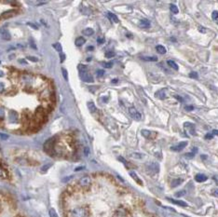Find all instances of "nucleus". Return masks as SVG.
<instances>
[{"label": "nucleus", "instance_id": "obj_30", "mask_svg": "<svg viewBox=\"0 0 218 217\" xmlns=\"http://www.w3.org/2000/svg\"><path fill=\"white\" fill-rule=\"evenodd\" d=\"M78 70L80 72H85V71H87V70H88V67L86 66V65H84V64H79L78 65Z\"/></svg>", "mask_w": 218, "mask_h": 217}, {"label": "nucleus", "instance_id": "obj_41", "mask_svg": "<svg viewBox=\"0 0 218 217\" xmlns=\"http://www.w3.org/2000/svg\"><path fill=\"white\" fill-rule=\"evenodd\" d=\"M105 37L103 36H100V37H98L97 38V42H98V44H103V43H105Z\"/></svg>", "mask_w": 218, "mask_h": 217}, {"label": "nucleus", "instance_id": "obj_9", "mask_svg": "<svg viewBox=\"0 0 218 217\" xmlns=\"http://www.w3.org/2000/svg\"><path fill=\"white\" fill-rule=\"evenodd\" d=\"M187 145V142H186V141H184V142L179 143V144H176V145L172 146V147H170V150H172V151H175V152H179V151L183 150L184 147H186Z\"/></svg>", "mask_w": 218, "mask_h": 217}, {"label": "nucleus", "instance_id": "obj_47", "mask_svg": "<svg viewBox=\"0 0 218 217\" xmlns=\"http://www.w3.org/2000/svg\"><path fill=\"white\" fill-rule=\"evenodd\" d=\"M174 98H176V99H177V100H178L179 102H184V99H183L182 97L178 96V95H174Z\"/></svg>", "mask_w": 218, "mask_h": 217}, {"label": "nucleus", "instance_id": "obj_35", "mask_svg": "<svg viewBox=\"0 0 218 217\" xmlns=\"http://www.w3.org/2000/svg\"><path fill=\"white\" fill-rule=\"evenodd\" d=\"M26 24H27L28 26L32 27V28H33V29H34V30H37V29H38V26H37L36 24H35V23H33V22H27Z\"/></svg>", "mask_w": 218, "mask_h": 217}, {"label": "nucleus", "instance_id": "obj_22", "mask_svg": "<svg viewBox=\"0 0 218 217\" xmlns=\"http://www.w3.org/2000/svg\"><path fill=\"white\" fill-rule=\"evenodd\" d=\"M82 33H83V35L84 36H92L93 34H94V30L92 29V28H86V29H84L83 31H82Z\"/></svg>", "mask_w": 218, "mask_h": 217}, {"label": "nucleus", "instance_id": "obj_27", "mask_svg": "<svg viewBox=\"0 0 218 217\" xmlns=\"http://www.w3.org/2000/svg\"><path fill=\"white\" fill-rule=\"evenodd\" d=\"M142 135L145 136V138H150V136H151V131L146 130H142Z\"/></svg>", "mask_w": 218, "mask_h": 217}, {"label": "nucleus", "instance_id": "obj_21", "mask_svg": "<svg viewBox=\"0 0 218 217\" xmlns=\"http://www.w3.org/2000/svg\"><path fill=\"white\" fill-rule=\"evenodd\" d=\"M87 106H88L89 110L91 113H94V112L97 111V108H96L95 105H94V103H92V102H89L87 103Z\"/></svg>", "mask_w": 218, "mask_h": 217}, {"label": "nucleus", "instance_id": "obj_40", "mask_svg": "<svg viewBox=\"0 0 218 217\" xmlns=\"http://www.w3.org/2000/svg\"><path fill=\"white\" fill-rule=\"evenodd\" d=\"M96 75L98 77H102L103 75H105V71L103 70H98V71L96 72Z\"/></svg>", "mask_w": 218, "mask_h": 217}, {"label": "nucleus", "instance_id": "obj_16", "mask_svg": "<svg viewBox=\"0 0 218 217\" xmlns=\"http://www.w3.org/2000/svg\"><path fill=\"white\" fill-rule=\"evenodd\" d=\"M130 175H131V177L133 179V180L138 184V185H140V186H143V182L141 181V179L138 177V175L134 172H130Z\"/></svg>", "mask_w": 218, "mask_h": 217}, {"label": "nucleus", "instance_id": "obj_7", "mask_svg": "<svg viewBox=\"0 0 218 217\" xmlns=\"http://www.w3.org/2000/svg\"><path fill=\"white\" fill-rule=\"evenodd\" d=\"M0 36H1V38L3 40H10L11 39L10 33H9L8 30L5 27L0 28Z\"/></svg>", "mask_w": 218, "mask_h": 217}, {"label": "nucleus", "instance_id": "obj_28", "mask_svg": "<svg viewBox=\"0 0 218 217\" xmlns=\"http://www.w3.org/2000/svg\"><path fill=\"white\" fill-rule=\"evenodd\" d=\"M53 48L58 51V52H61V50H63V48H61V45L60 44V43H55L54 45H53Z\"/></svg>", "mask_w": 218, "mask_h": 217}, {"label": "nucleus", "instance_id": "obj_61", "mask_svg": "<svg viewBox=\"0 0 218 217\" xmlns=\"http://www.w3.org/2000/svg\"><path fill=\"white\" fill-rule=\"evenodd\" d=\"M217 23H218V22H217Z\"/></svg>", "mask_w": 218, "mask_h": 217}, {"label": "nucleus", "instance_id": "obj_29", "mask_svg": "<svg viewBox=\"0 0 218 217\" xmlns=\"http://www.w3.org/2000/svg\"><path fill=\"white\" fill-rule=\"evenodd\" d=\"M50 167H51V164H50V163L44 165V166L41 168V172H46L48 171V170H49Z\"/></svg>", "mask_w": 218, "mask_h": 217}, {"label": "nucleus", "instance_id": "obj_49", "mask_svg": "<svg viewBox=\"0 0 218 217\" xmlns=\"http://www.w3.org/2000/svg\"><path fill=\"white\" fill-rule=\"evenodd\" d=\"M184 108H186V110H187V111H192L194 109L193 106H186Z\"/></svg>", "mask_w": 218, "mask_h": 217}, {"label": "nucleus", "instance_id": "obj_10", "mask_svg": "<svg viewBox=\"0 0 218 217\" xmlns=\"http://www.w3.org/2000/svg\"><path fill=\"white\" fill-rule=\"evenodd\" d=\"M8 117H9V121L12 122V123H17L18 122L19 117H18V113L16 111H14V110L9 111Z\"/></svg>", "mask_w": 218, "mask_h": 217}, {"label": "nucleus", "instance_id": "obj_13", "mask_svg": "<svg viewBox=\"0 0 218 217\" xmlns=\"http://www.w3.org/2000/svg\"><path fill=\"white\" fill-rule=\"evenodd\" d=\"M36 117L40 120H43V119L45 117V112H44V109L42 107H38L36 111Z\"/></svg>", "mask_w": 218, "mask_h": 217}, {"label": "nucleus", "instance_id": "obj_53", "mask_svg": "<svg viewBox=\"0 0 218 217\" xmlns=\"http://www.w3.org/2000/svg\"><path fill=\"white\" fill-rule=\"evenodd\" d=\"M18 62H19V63H23V64H26V62H25V61H24V60H19V61H18Z\"/></svg>", "mask_w": 218, "mask_h": 217}, {"label": "nucleus", "instance_id": "obj_20", "mask_svg": "<svg viewBox=\"0 0 218 217\" xmlns=\"http://www.w3.org/2000/svg\"><path fill=\"white\" fill-rule=\"evenodd\" d=\"M183 183V179L181 178H176V179H173V180L172 181V187H176L178 186L179 185H181V184Z\"/></svg>", "mask_w": 218, "mask_h": 217}, {"label": "nucleus", "instance_id": "obj_48", "mask_svg": "<svg viewBox=\"0 0 218 217\" xmlns=\"http://www.w3.org/2000/svg\"><path fill=\"white\" fill-rule=\"evenodd\" d=\"M198 31H200L201 33H205L206 32V30L204 29V27H198Z\"/></svg>", "mask_w": 218, "mask_h": 217}, {"label": "nucleus", "instance_id": "obj_39", "mask_svg": "<svg viewBox=\"0 0 218 217\" xmlns=\"http://www.w3.org/2000/svg\"><path fill=\"white\" fill-rule=\"evenodd\" d=\"M103 67L106 68H111L113 66V63L112 62H109V63H103Z\"/></svg>", "mask_w": 218, "mask_h": 217}, {"label": "nucleus", "instance_id": "obj_1", "mask_svg": "<svg viewBox=\"0 0 218 217\" xmlns=\"http://www.w3.org/2000/svg\"><path fill=\"white\" fill-rule=\"evenodd\" d=\"M89 211L86 207H78L71 211L72 217H89Z\"/></svg>", "mask_w": 218, "mask_h": 217}, {"label": "nucleus", "instance_id": "obj_4", "mask_svg": "<svg viewBox=\"0 0 218 217\" xmlns=\"http://www.w3.org/2000/svg\"><path fill=\"white\" fill-rule=\"evenodd\" d=\"M78 185L83 188H89L92 186V178L89 175H85L78 180Z\"/></svg>", "mask_w": 218, "mask_h": 217}, {"label": "nucleus", "instance_id": "obj_2", "mask_svg": "<svg viewBox=\"0 0 218 217\" xmlns=\"http://www.w3.org/2000/svg\"><path fill=\"white\" fill-rule=\"evenodd\" d=\"M54 146H55V138H51V139H49L44 144L43 148H44V151L46 153H48L50 156H53L55 153Z\"/></svg>", "mask_w": 218, "mask_h": 217}, {"label": "nucleus", "instance_id": "obj_38", "mask_svg": "<svg viewBox=\"0 0 218 217\" xmlns=\"http://www.w3.org/2000/svg\"><path fill=\"white\" fill-rule=\"evenodd\" d=\"M27 60H29V61H31V62H34V63H36V62L38 61V59H37L36 57H34V56H28Z\"/></svg>", "mask_w": 218, "mask_h": 217}, {"label": "nucleus", "instance_id": "obj_52", "mask_svg": "<svg viewBox=\"0 0 218 217\" xmlns=\"http://www.w3.org/2000/svg\"><path fill=\"white\" fill-rule=\"evenodd\" d=\"M0 136L3 138V139H8V135H4V134H2V133H0Z\"/></svg>", "mask_w": 218, "mask_h": 217}, {"label": "nucleus", "instance_id": "obj_11", "mask_svg": "<svg viewBox=\"0 0 218 217\" xmlns=\"http://www.w3.org/2000/svg\"><path fill=\"white\" fill-rule=\"evenodd\" d=\"M155 97L159 99V100H164V99L166 98V88H164L162 89H159V91L156 92Z\"/></svg>", "mask_w": 218, "mask_h": 217}, {"label": "nucleus", "instance_id": "obj_31", "mask_svg": "<svg viewBox=\"0 0 218 217\" xmlns=\"http://www.w3.org/2000/svg\"><path fill=\"white\" fill-rule=\"evenodd\" d=\"M131 157L133 158H143V155L140 154V153H132L131 155Z\"/></svg>", "mask_w": 218, "mask_h": 217}, {"label": "nucleus", "instance_id": "obj_43", "mask_svg": "<svg viewBox=\"0 0 218 217\" xmlns=\"http://www.w3.org/2000/svg\"><path fill=\"white\" fill-rule=\"evenodd\" d=\"M194 155H195V152H191V153H187L186 155V158H192L193 157H194Z\"/></svg>", "mask_w": 218, "mask_h": 217}, {"label": "nucleus", "instance_id": "obj_17", "mask_svg": "<svg viewBox=\"0 0 218 217\" xmlns=\"http://www.w3.org/2000/svg\"><path fill=\"white\" fill-rule=\"evenodd\" d=\"M139 25L141 28H149L150 27V22L147 19H143V20L140 21Z\"/></svg>", "mask_w": 218, "mask_h": 217}, {"label": "nucleus", "instance_id": "obj_24", "mask_svg": "<svg viewBox=\"0 0 218 217\" xmlns=\"http://www.w3.org/2000/svg\"><path fill=\"white\" fill-rule=\"evenodd\" d=\"M142 60L146 61V62H157L158 58L156 57V56H152V57H150V56H145V57H142Z\"/></svg>", "mask_w": 218, "mask_h": 217}, {"label": "nucleus", "instance_id": "obj_15", "mask_svg": "<svg viewBox=\"0 0 218 217\" xmlns=\"http://www.w3.org/2000/svg\"><path fill=\"white\" fill-rule=\"evenodd\" d=\"M167 200H170V202H172V203H173V204H176V205H178V206H181V207H187V204L184 201H183V200H176L170 199V197H168Z\"/></svg>", "mask_w": 218, "mask_h": 217}, {"label": "nucleus", "instance_id": "obj_56", "mask_svg": "<svg viewBox=\"0 0 218 217\" xmlns=\"http://www.w3.org/2000/svg\"><path fill=\"white\" fill-rule=\"evenodd\" d=\"M93 49H94V48H93L92 46H91V47H88V48H87V50H92Z\"/></svg>", "mask_w": 218, "mask_h": 217}, {"label": "nucleus", "instance_id": "obj_42", "mask_svg": "<svg viewBox=\"0 0 218 217\" xmlns=\"http://www.w3.org/2000/svg\"><path fill=\"white\" fill-rule=\"evenodd\" d=\"M212 19H214V20H217V19H218V11L215 10L214 12H212Z\"/></svg>", "mask_w": 218, "mask_h": 217}, {"label": "nucleus", "instance_id": "obj_36", "mask_svg": "<svg viewBox=\"0 0 218 217\" xmlns=\"http://www.w3.org/2000/svg\"><path fill=\"white\" fill-rule=\"evenodd\" d=\"M61 72H63V75L65 80L68 79V74H67V71H66L65 68H61Z\"/></svg>", "mask_w": 218, "mask_h": 217}, {"label": "nucleus", "instance_id": "obj_33", "mask_svg": "<svg viewBox=\"0 0 218 217\" xmlns=\"http://www.w3.org/2000/svg\"><path fill=\"white\" fill-rule=\"evenodd\" d=\"M49 214H50V217H57V216H58L54 209H50V211H49Z\"/></svg>", "mask_w": 218, "mask_h": 217}, {"label": "nucleus", "instance_id": "obj_51", "mask_svg": "<svg viewBox=\"0 0 218 217\" xmlns=\"http://www.w3.org/2000/svg\"><path fill=\"white\" fill-rule=\"evenodd\" d=\"M212 194H214L215 196H218V190L217 189H214V190H212Z\"/></svg>", "mask_w": 218, "mask_h": 217}, {"label": "nucleus", "instance_id": "obj_5", "mask_svg": "<svg viewBox=\"0 0 218 217\" xmlns=\"http://www.w3.org/2000/svg\"><path fill=\"white\" fill-rule=\"evenodd\" d=\"M129 114H130V116L132 117V119L137 120V121H139V120L142 119V115L136 110V108H134V107H130L129 108Z\"/></svg>", "mask_w": 218, "mask_h": 217}, {"label": "nucleus", "instance_id": "obj_58", "mask_svg": "<svg viewBox=\"0 0 218 217\" xmlns=\"http://www.w3.org/2000/svg\"><path fill=\"white\" fill-rule=\"evenodd\" d=\"M14 217H25V216H23V215H21V214H17L16 216H14Z\"/></svg>", "mask_w": 218, "mask_h": 217}, {"label": "nucleus", "instance_id": "obj_57", "mask_svg": "<svg viewBox=\"0 0 218 217\" xmlns=\"http://www.w3.org/2000/svg\"><path fill=\"white\" fill-rule=\"evenodd\" d=\"M117 80H118V79H117V78L113 79V80H112V83H117Z\"/></svg>", "mask_w": 218, "mask_h": 217}, {"label": "nucleus", "instance_id": "obj_59", "mask_svg": "<svg viewBox=\"0 0 218 217\" xmlns=\"http://www.w3.org/2000/svg\"><path fill=\"white\" fill-rule=\"evenodd\" d=\"M3 75H4V73H3L2 71H0V77H3Z\"/></svg>", "mask_w": 218, "mask_h": 217}, {"label": "nucleus", "instance_id": "obj_60", "mask_svg": "<svg viewBox=\"0 0 218 217\" xmlns=\"http://www.w3.org/2000/svg\"><path fill=\"white\" fill-rule=\"evenodd\" d=\"M0 63H1V62H0Z\"/></svg>", "mask_w": 218, "mask_h": 217}, {"label": "nucleus", "instance_id": "obj_3", "mask_svg": "<svg viewBox=\"0 0 218 217\" xmlns=\"http://www.w3.org/2000/svg\"><path fill=\"white\" fill-rule=\"evenodd\" d=\"M146 171L149 174H157L159 172V165L157 162H149L146 165Z\"/></svg>", "mask_w": 218, "mask_h": 217}, {"label": "nucleus", "instance_id": "obj_19", "mask_svg": "<svg viewBox=\"0 0 218 217\" xmlns=\"http://www.w3.org/2000/svg\"><path fill=\"white\" fill-rule=\"evenodd\" d=\"M85 42H86V40H85L84 37H82V36H79V37H78L77 39H75V46H77V47H81V46H83V45H84Z\"/></svg>", "mask_w": 218, "mask_h": 217}, {"label": "nucleus", "instance_id": "obj_46", "mask_svg": "<svg viewBox=\"0 0 218 217\" xmlns=\"http://www.w3.org/2000/svg\"><path fill=\"white\" fill-rule=\"evenodd\" d=\"M4 89H5V85H4V83L0 82V93H2V92L4 91Z\"/></svg>", "mask_w": 218, "mask_h": 217}, {"label": "nucleus", "instance_id": "obj_23", "mask_svg": "<svg viewBox=\"0 0 218 217\" xmlns=\"http://www.w3.org/2000/svg\"><path fill=\"white\" fill-rule=\"evenodd\" d=\"M156 50H157V51L159 54H165L166 52H167V50H166L165 47H163L162 45H158L157 47H156Z\"/></svg>", "mask_w": 218, "mask_h": 217}, {"label": "nucleus", "instance_id": "obj_25", "mask_svg": "<svg viewBox=\"0 0 218 217\" xmlns=\"http://www.w3.org/2000/svg\"><path fill=\"white\" fill-rule=\"evenodd\" d=\"M167 63H168V65L170 67H172L173 69H174V70H177L179 69V67H178V65H177V63H175V62H173V61H172V60H169L168 62H167Z\"/></svg>", "mask_w": 218, "mask_h": 217}, {"label": "nucleus", "instance_id": "obj_50", "mask_svg": "<svg viewBox=\"0 0 218 217\" xmlns=\"http://www.w3.org/2000/svg\"><path fill=\"white\" fill-rule=\"evenodd\" d=\"M64 59H65V55H64V54H61V63L64 62Z\"/></svg>", "mask_w": 218, "mask_h": 217}, {"label": "nucleus", "instance_id": "obj_44", "mask_svg": "<svg viewBox=\"0 0 218 217\" xmlns=\"http://www.w3.org/2000/svg\"><path fill=\"white\" fill-rule=\"evenodd\" d=\"M212 138H214V134H212V133H207L205 135V139L206 140H211Z\"/></svg>", "mask_w": 218, "mask_h": 217}, {"label": "nucleus", "instance_id": "obj_32", "mask_svg": "<svg viewBox=\"0 0 218 217\" xmlns=\"http://www.w3.org/2000/svg\"><path fill=\"white\" fill-rule=\"evenodd\" d=\"M114 56H115V52H114V51H112V50H109V51H107V52L106 53V58H113Z\"/></svg>", "mask_w": 218, "mask_h": 217}, {"label": "nucleus", "instance_id": "obj_55", "mask_svg": "<svg viewBox=\"0 0 218 217\" xmlns=\"http://www.w3.org/2000/svg\"><path fill=\"white\" fill-rule=\"evenodd\" d=\"M89 152V150L88 149V147H86L85 148V153H86V156H88V153Z\"/></svg>", "mask_w": 218, "mask_h": 217}, {"label": "nucleus", "instance_id": "obj_26", "mask_svg": "<svg viewBox=\"0 0 218 217\" xmlns=\"http://www.w3.org/2000/svg\"><path fill=\"white\" fill-rule=\"evenodd\" d=\"M170 11H172L173 14H177L179 12V9H178L177 6H175V5H173V4H172L170 6Z\"/></svg>", "mask_w": 218, "mask_h": 217}, {"label": "nucleus", "instance_id": "obj_34", "mask_svg": "<svg viewBox=\"0 0 218 217\" xmlns=\"http://www.w3.org/2000/svg\"><path fill=\"white\" fill-rule=\"evenodd\" d=\"M189 77H190V78H194V79H197V78H198V75L196 72H191V73H189Z\"/></svg>", "mask_w": 218, "mask_h": 217}, {"label": "nucleus", "instance_id": "obj_18", "mask_svg": "<svg viewBox=\"0 0 218 217\" xmlns=\"http://www.w3.org/2000/svg\"><path fill=\"white\" fill-rule=\"evenodd\" d=\"M106 14H107L108 18L110 19V20H111L112 22H116V23H117L118 22H119V20H118V18L117 17V15H115L114 13H112V12H110V11H107Z\"/></svg>", "mask_w": 218, "mask_h": 217}, {"label": "nucleus", "instance_id": "obj_37", "mask_svg": "<svg viewBox=\"0 0 218 217\" xmlns=\"http://www.w3.org/2000/svg\"><path fill=\"white\" fill-rule=\"evenodd\" d=\"M186 195V191L184 190H182V191H178L176 194H175V196H176L177 197H183Z\"/></svg>", "mask_w": 218, "mask_h": 217}, {"label": "nucleus", "instance_id": "obj_6", "mask_svg": "<svg viewBox=\"0 0 218 217\" xmlns=\"http://www.w3.org/2000/svg\"><path fill=\"white\" fill-rule=\"evenodd\" d=\"M80 77H81V79L84 82H87V83H92L93 82V77L88 71L80 72Z\"/></svg>", "mask_w": 218, "mask_h": 217}, {"label": "nucleus", "instance_id": "obj_54", "mask_svg": "<svg viewBox=\"0 0 218 217\" xmlns=\"http://www.w3.org/2000/svg\"><path fill=\"white\" fill-rule=\"evenodd\" d=\"M212 134H214V135H218V130H212Z\"/></svg>", "mask_w": 218, "mask_h": 217}, {"label": "nucleus", "instance_id": "obj_45", "mask_svg": "<svg viewBox=\"0 0 218 217\" xmlns=\"http://www.w3.org/2000/svg\"><path fill=\"white\" fill-rule=\"evenodd\" d=\"M4 117H5V111L3 110V108H1L0 107V119H4Z\"/></svg>", "mask_w": 218, "mask_h": 217}, {"label": "nucleus", "instance_id": "obj_12", "mask_svg": "<svg viewBox=\"0 0 218 217\" xmlns=\"http://www.w3.org/2000/svg\"><path fill=\"white\" fill-rule=\"evenodd\" d=\"M16 12H17L16 10H13V9H11V10H8L6 12L2 13L0 17L3 18V19H8L10 17H13L14 15H16Z\"/></svg>", "mask_w": 218, "mask_h": 217}, {"label": "nucleus", "instance_id": "obj_8", "mask_svg": "<svg viewBox=\"0 0 218 217\" xmlns=\"http://www.w3.org/2000/svg\"><path fill=\"white\" fill-rule=\"evenodd\" d=\"M184 129H186L189 133L191 135H196V130H195V126H194L193 123H189V122H186V123L184 124Z\"/></svg>", "mask_w": 218, "mask_h": 217}, {"label": "nucleus", "instance_id": "obj_14", "mask_svg": "<svg viewBox=\"0 0 218 217\" xmlns=\"http://www.w3.org/2000/svg\"><path fill=\"white\" fill-rule=\"evenodd\" d=\"M207 179H208V177L206 175H204V174H202V173H198V174H197V175L195 176V180L198 183L205 182V181H207Z\"/></svg>", "mask_w": 218, "mask_h": 217}]
</instances>
